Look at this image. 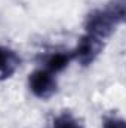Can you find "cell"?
<instances>
[{"mask_svg":"<svg viewBox=\"0 0 126 128\" xmlns=\"http://www.w3.org/2000/svg\"><path fill=\"white\" fill-rule=\"evenodd\" d=\"M52 128H83L80 125V122L70 113H61L58 115L54 122H52Z\"/></svg>","mask_w":126,"mask_h":128,"instance_id":"8992f818","label":"cell"},{"mask_svg":"<svg viewBox=\"0 0 126 128\" xmlns=\"http://www.w3.org/2000/svg\"><path fill=\"white\" fill-rule=\"evenodd\" d=\"M102 128H126L125 121L120 118H108L104 121V127Z\"/></svg>","mask_w":126,"mask_h":128,"instance_id":"52a82bcc","label":"cell"},{"mask_svg":"<svg viewBox=\"0 0 126 128\" xmlns=\"http://www.w3.org/2000/svg\"><path fill=\"white\" fill-rule=\"evenodd\" d=\"M28 88L33 96L37 98L46 100V98L52 97L57 91L55 74L51 73L49 70H46L45 67L34 70L28 76Z\"/></svg>","mask_w":126,"mask_h":128,"instance_id":"7a4b0ae2","label":"cell"},{"mask_svg":"<svg viewBox=\"0 0 126 128\" xmlns=\"http://www.w3.org/2000/svg\"><path fill=\"white\" fill-rule=\"evenodd\" d=\"M101 49H102V40L96 39L94 36L85 34L79 40L76 49L71 52L73 60H77L82 66H88L95 61V58L99 55Z\"/></svg>","mask_w":126,"mask_h":128,"instance_id":"3957f363","label":"cell"},{"mask_svg":"<svg viewBox=\"0 0 126 128\" xmlns=\"http://www.w3.org/2000/svg\"><path fill=\"white\" fill-rule=\"evenodd\" d=\"M19 63L21 60L15 51L6 46H0V79L10 78L19 67Z\"/></svg>","mask_w":126,"mask_h":128,"instance_id":"277c9868","label":"cell"},{"mask_svg":"<svg viewBox=\"0 0 126 128\" xmlns=\"http://www.w3.org/2000/svg\"><path fill=\"white\" fill-rule=\"evenodd\" d=\"M73 60V54L71 52H54L48 57L46 63H45V68L49 70L51 73L57 74L60 72H63L64 68L70 64Z\"/></svg>","mask_w":126,"mask_h":128,"instance_id":"5b68a950","label":"cell"},{"mask_svg":"<svg viewBox=\"0 0 126 128\" xmlns=\"http://www.w3.org/2000/svg\"><path fill=\"white\" fill-rule=\"evenodd\" d=\"M125 16V0H114V4L105 9H98L88 16L86 34L94 36L99 40L107 39L114 32L116 26L122 22Z\"/></svg>","mask_w":126,"mask_h":128,"instance_id":"6da1fadb","label":"cell"}]
</instances>
